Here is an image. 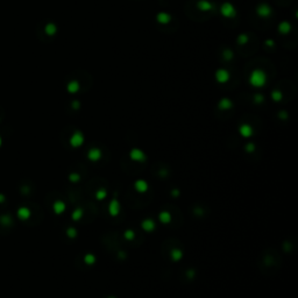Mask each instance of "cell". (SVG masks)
I'll list each match as a JSON object with an SVG mask.
<instances>
[{"mask_svg": "<svg viewBox=\"0 0 298 298\" xmlns=\"http://www.w3.org/2000/svg\"><path fill=\"white\" fill-rule=\"evenodd\" d=\"M82 215H83V210H82V209H77V210L72 213V218H73V220H79V219L82 218Z\"/></svg>", "mask_w": 298, "mask_h": 298, "instance_id": "4fadbf2b", "label": "cell"}, {"mask_svg": "<svg viewBox=\"0 0 298 298\" xmlns=\"http://www.w3.org/2000/svg\"><path fill=\"white\" fill-rule=\"evenodd\" d=\"M134 186H135V190L138 191V192H141V193H144L146 191L148 190V184H147V182L143 180V179L136 180L135 184H134Z\"/></svg>", "mask_w": 298, "mask_h": 298, "instance_id": "3957f363", "label": "cell"}, {"mask_svg": "<svg viewBox=\"0 0 298 298\" xmlns=\"http://www.w3.org/2000/svg\"><path fill=\"white\" fill-rule=\"evenodd\" d=\"M84 141V138L83 135L81 134V133H76V134H73V136L71 138V146L72 147H81L82 146V143Z\"/></svg>", "mask_w": 298, "mask_h": 298, "instance_id": "277c9868", "label": "cell"}, {"mask_svg": "<svg viewBox=\"0 0 298 298\" xmlns=\"http://www.w3.org/2000/svg\"><path fill=\"white\" fill-rule=\"evenodd\" d=\"M71 179L73 182H77V180L79 179V176H78V175H71Z\"/></svg>", "mask_w": 298, "mask_h": 298, "instance_id": "2e32d148", "label": "cell"}, {"mask_svg": "<svg viewBox=\"0 0 298 298\" xmlns=\"http://www.w3.org/2000/svg\"><path fill=\"white\" fill-rule=\"evenodd\" d=\"M129 157L133 161H136V162H143L146 160L144 153L140 149H132L131 153H129Z\"/></svg>", "mask_w": 298, "mask_h": 298, "instance_id": "6da1fadb", "label": "cell"}, {"mask_svg": "<svg viewBox=\"0 0 298 298\" xmlns=\"http://www.w3.org/2000/svg\"><path fill=\"white\" fill-rule=\"evenodd\" d=\"M84 261L86 264H93L95 261V255H92V254H87L85 257H84Z\"/></svg>", "mask_w": 298, "mask_h": 298, "instance_id": "7c38bea8", "label": "cell"}, {"mask_svg": "<svg viewBox=\"0 0 298 298\" xmlns=\"http://www.w3.org/2000/svg\"><path fill=\"white\" fill-rule=\"evenodd\" d=\"M182 256H183V254H182V251H179V249H174V251H171V257H172V260H175V261L180 260Z\"/></svg>", "mask_w": 298, "mask_h": 298, "instance_id": "ba28073f", "label": "cell"}, {"mask_svg": "<svg viewBox=\"0 0 298 298\" xmlns=\"http://www.w3.org/2000/svg\"><path fill=\"white\" fill-rule=\"evenodd\" d=\"M54 209H55V212H56V213H62V212L64 211V209H65V205L62 203V202H57V203H55Z\"/></svg>", "mask_w": 298, "mask_h": 298, "instance_id": "9c48e42d", "label": "cell"}, {"mask_svg": "<svg viewBox=\"0 0 298 298\" xmlns=\"http://www.w3.org/2000/svg\"><path fill=\"white\" fill-rule=\"evenodd\" d=\"M251 127H248V126H242L241 127V134L243 135V136H246V138H248V136H251Z\"/></svg>", "mask_w": 298, "mask_h": 298, "instance_id": "30bf717a", "label": "cell"}, {"mask_svg": "<svg viewBox=\"0 0 298 298\" xmlns=\"http://www.w3.org/2000/svg\"><path fill=\"white\" fill-rule=\"evenodd\" d=\"M158 219H160V221L161 223H163V224H168V223H170L171 221V215L169 212L167 211H163V212H161L160 215H158Z\"/></svg>", "mask_w": 298, "mask_h": 298, "instance_id": "52a82bcc", "label": "cell"}, {"mask_svg": "<svg viewBox=\"0 0 298 298\" xmlns=\"http://www.w3.org/2000/svg\"><path fill=\"white\" fill-rule=\"evenodd\" d=\"M125 238L127 239V240H133V239H134V232L131 231V229L126 231V233H125Z\"/></svg>", "mask_w": 298, "mask_h": 298, "instance_id": "5bb4252c", "label": "cell"}, {"mask_svg": "<svg viewBox=\"0 0 298 298\" xmlns=\"http://www.w3.org/2000/svg\"><path fill=\"white\" fill-rule=\"evenodd\" d=\"M106 194H107V192L105 189H100V190L97 191V193H95V197H97V199H99V200H103L105 197H106Z\"/></svg>", "mask_w": 298, "mask_h": 298, "instance_id": "8fae6325", "label": "cell"}, {"mask_svg": "<svg viewBox=\"0 0 298 298\" xmlns=\"http://www.w3.org/2000/svg\"><path fill=\"white\" fill-rule=\"evenodd\" d=\"M68 233H69V235H70L71 238H75V235H76V231H73V229H70Z\"/></svg>", "mask_w": 298, "mask_h": 298, "instance_id": "9a60e30c", "label": "cell"}, {"mask_svg": "<svg viewBox=\"0 0 298 298\" xmlns=\"http://www.w3.org/2000/svg\"><path fill=\"white\" fill-rule=\"evenodd\" d=\"M89 158L91 160V161H98L100 157H101V152L99 150V149H97V148H93V149H90L89 150Z\"/></svg>", "mask_w": 298, "mask_h": 298, "instance_id": "8992f818", "label": "cell"}, {"mask_svg": "<svg viewBox=\"0 0 298 298\" xmlns=\"http://www.w3.org/2000/svg\"><path fill=\"white\" fill-rule=\"evenodd\" d=\"M119 211H120V205H119V202L117 200V199H112L111 202H109V205H108V212H109V214L111 215H118L119 214Z\"/></svg>", "mask_w": 298, "mask_h": 298, "instance_id": "7a4b0ae2", "label": "cell"}, {"mask_svg": "<svg viewBox=\"0 0 298 298\" xmlns=\"http://www.w3.org/2000/svg\"><path fill=\"white\" fill-rule=\"evenodd\" d=\"M141 226H142V228L146 232H152V231L155 229V223L152 219H146V220L142 221Z\"/></svg>", "mask_w": 298, "mask_h": 298, "instance_id": "5b68a950", "label": "cell"}]
</instances>
